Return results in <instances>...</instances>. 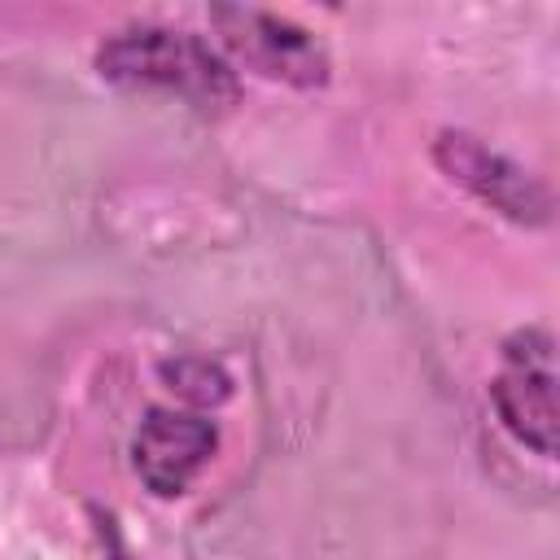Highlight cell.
<instances>
[{"label": "cell", "instance_id": "6da1fadb", "mask_svg": "<svg viewBox=\"0 0 560 560\" xmlns=\"http://www.w3.org/2000/svg\"><path fill=\"white\" fill-rule=\"evenodd\" d=\"M96 70L127 88H166L201 109H228L236 101L232 66L188 31L127 26L101 44Z\"/></svg>", "mask_w": 560, "mask_h": 560}, {"label": "cell", "instance_id": "7a4b0ae2", "mask_svg": "<svg viewBox=\"0 0 560 560\" xmlns=\"http://www.w3.org/2000/svg\"><path fill=\"white\" fill-rule=\"evenodd\" d=\"M499 420L538 455H556V363L542 328H521L503 341V372L490 385Z\"/></svg>", "mask_w": 560, "mask_h": 560}, {"label": "cell", "instance_id": "3957f363", "mask_svg": "<svg viewBox=\"0 0 560 560\" xmlns=\"http://www.w3.org/2000/svg\"><path fill=\"white\" fill-rule=\"evenodd\" d=\"M210 22L219 26V39L223 48L245 61L249 70L267 74V79H284L293 88H319L328 79V52L324 44L276 18V13H262V9H214Z\"/></svg>", "mask_w": 560, "mask_h": 560}, {"label": "cell", "instance_id": "277c9868", "mask_svg": "<svg viewBox=\"0 0 560 560\" xmlns=\"http://www.w3.org/2000/svg\"><path fill=\"white\" fill-rule=\"evenodd\" d=\"M433 158L455 184H464L472 197H481L499 214H508L516 223H547L551 219V192L542 188V179H534L512 158L486 149L477 136L442 131L433 144Z\"/></svg>", "mask_w": 560, "mask_h": 560}, {"label": "cell", "instance_id": "5b68a950", "mask_svg": "<svg viewBox=\"0 0 560 560\" xmlns=\"http://www.w3.org/2000/svg\"><path fill=\"white\" fill-rule=\"evenodd\" d=\"M214 446H219V433H214L210 420L188 416V411L153 407L140 420V433H136V472L153 494L175 499L210 464Z\"/></svg>", "mask_w": 560, "mask_h": 560}, {"label": "cell", "instance_id": "8992f818", "mask_svg": "<svg viewBox=\"0 0 560 560\" xmlns=\"http://www.w3.org/2000/svg\"><path fill=\"white\" fill-rule=\"evenodd\" d=\"M158 372H162V381H166L184 402H192V407H214V402H223V398L232 394L228 372H223L219 363H210V359H197V354L166 359Z\"/></svg>", "mask_w": 560, "mask_h": 560}]
</instances>
